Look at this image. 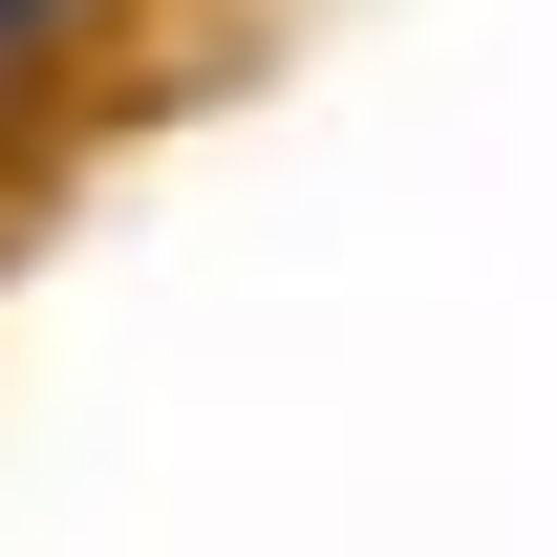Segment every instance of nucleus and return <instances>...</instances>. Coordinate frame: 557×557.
Here are the masks:
<instances>
[{
    "mask_svg": "<svg viewBox=\"0 0 557 557\" xmlns=\"http://www.w3.org/2000/svg\"><path fill=\"white\" fill-rule=\"evenodd\" d=\"M22 44H44V0H0V65H22Z\"/></svg>",
    "mask_w": 557,
    "mask_h": 557,
    "instance_id": "f257e3e1",
    "label": "nucleus"
}]
</instances>
